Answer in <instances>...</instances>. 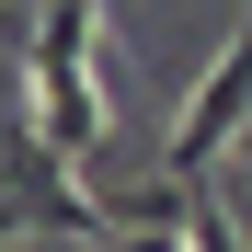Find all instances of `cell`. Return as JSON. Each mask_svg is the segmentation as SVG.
Here are the masks:
<instances>
[{"label": "cell", "instance_id": "cell-1", "mask_svg": "<svg viewBox=\"0 0 252 252\" xmlns=\"http://www.w3.org/2000/svg\"><path fill=\"white\" fill-rule=\"evenodd\" d=\"M92 46H103V0H46L34 12V46H23V92H34V138L58 160H92L103 149V80H92Z\"/></svg>", "mask_w": 252, "mask_h": 252}, {"label": "cell", "instance_id": "cell-2", "mask_svg": "<svg viewBox=\"0 0 252 252\" xmlns=\"http://www.w3.org/2000/svg\"><path fill=\"white\" fill-rule=\"evenodd\" d=\"M241 126H252V12H241L229 46H218V69L195 80V103H184V126H172V149H160V172H172V184H206V160H218Z\"/></svg>", "mask_w": 252, "mask_h": 252}]
</instances>
